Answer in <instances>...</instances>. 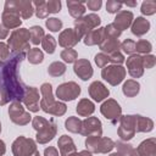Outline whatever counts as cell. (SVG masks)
<instances>
[{
    "instance_id": "6da1fadb",
    "label": "cell",
    "mask_w": 156,
    "mask_h": 156,
    "mask_svg": "<svg viewBox=\"0 0 156 156\" xmlns=\"http://www.w3.org/2000/svg\"><path fill=\"white\" fill-rule=\"evenodd\" d=\"M26 52H11L0 66V106L10 101H22L26 84L20 76V66Z\"/></svg>"
},
{
    "instance_id": "7a4b0ae2",
    "label": "cell",
    "mask_w": 156,
    "mask_h": 156,
    "mask_svg": "<svg viewBox=\"0 0 156 156\" xmlns=\"http://www.w3.org/2000/svg\"><path fill=\"white\" fill-rule=\"evenodd\" d=\"M40 94H41V99H40V108L52 116H63L67 111V106L65 102L61 101H56L54 99V94H52V87L50 83H43L40 87Z\"/></svg>"
},
{
    "instance_id": "3957f363",
    "label": "cell",
    "mask_w": 156,
    "mask_h": 156,
    "mask_svg": "<svg viewBox=\"0 0 156 156\" xmlns=\"http://www.w3.org/2000/svg\"><path fill=\"white\" fill-rule=\"evenodd\" d=\"M32 126L37 132L35 139L39 144H48L57 133V124L54 119H46L41 116H35L32 119Z\"/></svg>"
},
{
    "instance_id": "277c9868",
    "label": "cell",
    "mask_w": 156,
    "mask_h": 156,
    "mask_svg": "<svg viewBox=\"0 0 156 156\" xmlns=\"http://www.w3.org/2000/svg\"><path fill=\"white\" fill-rule=\"evenodd\" d=\"M30 33L27 28H17L13 29L10 34V38L7 39L9 49H11L12 52H24L26 50H29V40Z\"/></svg>"
},
{
    "instance_id": "5b68a950",
    "label": "cell",
    "mask_w": 156,
    "mask_h": 156,
    "mask_svg": "<svg viewBox=\"0 0 156 156\" xmlns=\"http://www.w3.org/2000/svg\"><path fill=\"white\" fill-rule=\"evenodd\" d=\"M101 23L100 17L96 13H89L85 16H82L77 20H74V32L77 34V37L82 40L84 38V35L87 33H89L90 30L99 28Z\"/></svg>"
},
{
    "instance_id": "8992f818",
    "label": "cell",
    "mask_w": 156,
    "mask_h": 156,
    "mask_svg": "<svg viewBox=\"0 0 156 156\" xmlns=\"http://www.w3.org/2000/svg\"><path fill=\"white\" fill-rule=\"evenodd\" d=\"M85 147L91 154H107L115 147V141L107 136H87Z\"/></svg>"
},
{
    "instance_id": "52a82bcc",
    "label": "cell",
    "mask_w": 156,
    "mask_h": 156,
    "mask_svg": "<svg viewBox=\"0 0 156 156\" xmlns=\"http://www.w3.org/2000/svg\"><path fill=\"white\" fill-rule=\"evenodd\" d=\"M11 150L13 156H33L38 151V147L37 143L33 139L20 135L13 140Z\"/></svg>"
},
{
    "instance_id": "ba28073f",
    "label": "cell",
    "mask_w": 156,
    "mask_h": 156,
    "mask_svg": "<svg viewBox=\"0 0 156 156\" xmlns=\"http://www.w3.org/2000/svg\"><path fill=\"white\" fill-rule=\"evenodd\" d=\"M127 71L122 65H110L101 69V77L112 87L118 85L126 78Z\"/></svg>"
},
{
    "instance_id": "9c48e42d",
    "label": "cell",
    "mask_w": 156,
    "mask_h": 156,
    "mask_svg": "<svg viewBox=\"0 0 156 156\" xmlns=\"http://www.w3.org/2000/svg\"><path fill=\"white\" fill-rule=\"evenodd\" d=\"M135 115H124L121 116L119 127L117 134L122 141H128L135 135Z\"/></svg>"
},
{
    "instance_id": "30bf717a",
    "label": "cell",
    "mask_w": 156,
    "mask_h": 156,
    "mask_svg": "<svg viewBox=\"0 0 156 156\" xmlns=\"http://www.w3.org/2000/svg\"><path fill=\"white\" fill-rule=\"evenodd\" d=\"M4 10L15 11L16 13H18L21 20H28L34 13L33 4L30 1H27V0H17V1L10 0V1H6L5 6H4Z\"/></svg>"
},
{
    "instance_id": "8fae6325",
    "label": "cell",
    "mask_w": 156,
    "mask_h": 156,
    "mask_svg": "<svg viewBox=\"0 0 156 156\" xmlns=\"http://www.w3.org/2000/svg\"><path fill=\"white\" fill-rule=\"evenodd\" d=\"M100 112L107 121H110L112 124H116L121 119L122 107L115 99H107L106 101L102 102L100 107Z\"/></svg>"
},
{
    "instance_id": "7c38bea8",
    "label": "cell",
    "mask_w": 156,
    "mask_h": 156,
    "mask_svg": "<svg viewBox=\"0 0 156 156\" xmlns=\"http://www.w3.org/2000/svg\"><path fill=\"white\" fill-rule=\"evenodd\" d=\"M9 117L10 119L17 126H26L30 122L32 116L27 112L20 101H12L9 107Z\"/></svg>"
},
{
    "instance_id": "4fadbf2b",
    "label": "cell",
    "mask_w": 156,
    "mask_h": 156,
    "mask_svg": "<svg viewBox=\"0 0 156 156\" xmlns=\"http://www.w3.org/2000/svg\"><path fill=\"white\" fill-rule=\"evenodd\" d=\"M80 87L76 82H66L57 87L56 96L62 101H73L80 95Z\"/></svg>"
},
{
    "instance_id": "5bb4252c",
    "label": "cell",
    "mask_w": 156,
    "mask_h": 156,
    "mask_svg": "<svg viewBox=\"0 0 156 156\" xmlns=\"http://www.w3.org/2000/svg\"><path fill=\"white\" fill-rule=\"evenodd\" d=\"M39 90L35 87H28L26 85L24 88V94H23V99L21 102H23V105L26 106V108L29 112H38L40 108L39 105Z\"/></svg>"
},
{
    "instance_id": "9a60e30c",
    "label": "cell",
    "mask_w": 156,
    "mask_h": 156,
    "mask_svg": "<svg viewBox=\"0 0 156 156\" xmlns=\"http://www.w3.org/2000/svg\"><path fill=\"white\" fill-rule=\"evenodd\" d=\"M84 136H101L102 124L98 117H87L82 121V128L79 132Z\"/></svg>"
},
{
    "instance_id": "2e32d148",
    "label": "cell",
    "mask_w": 156,
    "mask_h": 156,
    "mask_svg": "<svg viewBox=\"0 0 156 156\" xmlns=\"http://www.w3.org/2000/svg\"><path fill=\"white\" fill-rule=\"evenodd\" d=\"M127 69L128 73L133 77V78H140L144 74V67H143V60H141V55L139 54H133L130 55L127 61Z\"/></svg>"
},
{
    "instance_id": "e0dca14e",
    "label": "cell",
    "mask_w": 156,
    "mask_h": 156,
    "mask_svg": "<svg viewBox=\"0 0 156 156\" xmlns=\"http://www.w3.org/2000/svg\"><path fill=\"white\" fill-rule=\"evenodd\" d=\"M73 71L78 76V78H80L82 80L90 79L94 73L91 63L87 58H78L73 65Z\"/></svg>"
},
{
    "instance_id": "ac0fdd59",
    "label": "cell",
    "mask_w": 156,
    "mask_h": 156,
    "mask_svg": "<svg viewBox=\"0 0 156 156\" xmlns=\"http://www.w3.org/2000/svg\"><path fill=\"white\" fill-rule=\"evenodd\" d=\"M88 91H89L90 98H93V100L96 101V102H101L102 100L107 99L108 95H110V90H108L107 87H106L102 82H100V80L93 82V83L89 85Z\"/></svg>"
},
{
    "instance_id": "d6986e66",
    "label": "cell",
    "mask_w": 156,
    "mask_h": 156,
    "mask_svg": "<svg viewBox=\"0 0 156 156\" xmlns=\"http://www.w3.org/2000/svg\"><path fill=\"white\" fill-rule=\"evenodd\" d=\"M79 41H80V39L77 37L73 28L63 29L58 35V45L65 49H72Z\"/></svg>"
},
{
    "instance_id": "ffe728a7",
    "label": "cell",
    "mask_w": 156,
    "mask_h": 156,
    "mask_svg": "<svg viewBox=\"0 0 156 156\" xmlns=\"http://www.w3.org/2000/svg\"><path fill=\"white\" fill-rule=\"evenodd\" d=\"M1 24H4L7 29H15L20 28L22 24V20L15 11L11 10H4L1 13Z\"/></svg>"
},
{
    "instance_id": "44dd1931",
    "label": "cell",
    "mask_w": 156,
    "mask_h": 156,
    "mask_svg": "<svg viewBox=\"0 0 156 156\" xmlns=\"http://www.w3.org/2000/svg\"><path fill=\"white\" fill-rule=\"evenodd\" d=\"M133 20H134V16H133V12L130 11H127V10H123V11H119L116 17H115V21L112 22L121 32H123L124 29H128L132 23H133Z\"/></svg>"
},
{
    "instance_id": "7402d4cb",
    "label": "cell",
    "mask_w": 156,
    "mask_h": 156,
    "mask_svg": "<svg viewBox=\"0 0 156 156\" xmlns=\"http://www.w3.org/2000/svg\"><path fill=\"white\" fill-rule=\"evenodd\" d=\"M99 48H100L101 52L108 55V54H111V52L119 51V49H121V43H119L118 39L107 37V35L104 33V38H102L101 43L99 44Z\"/></svg>"
},
{
    "instance_id": "603a6c76",
    "label": "cell",
    "mask_w": 156,
    "mask_h": 156,
    "mask_svg": "<svg viewBox=\"0 0 156 156\" xmlns=\"http://www.w3.org/2000/svg\"><path fill=\"white\" fill-rule=\"evenodd\" d=\"M57 146H58V150H60V155L61 156H68L69 154H73L77 150V146H76L74 141L68 135H61L58 138Z\"/></svg>"
},
{
    "instance_id": "cb8c5ba5",
    "label": "cell",
    "mask_w": 156,
    "mask_h": 156,
    "mask_svg": "<svg viewBox=\"0 0 156 156\" xmlns=\"http://www.w3.org/2000/svg\"><path fill=\"white\" fill-rule=\"evenodd\" d=\"M139 156H155L156 154V139L149 138L143 140L135 149Z\"/></svg>"
},
{
    "instance_id": "d4e9b609",
    "label": "cell",
    "mask_w": 156,
    "mask_h": 156,
    "mask_svg": "<svg viewBox=\"0 0 156 156\" xmlns=\"http://www.w3.org/2000/svg\"><path fill=\"white\" fill-rule=\"evenodd\" d=\"M149 29H150V22L144 17H136L135 20H133V23L130 26L132 33L136 37H143L149 32Z\"/></svg>"
},
{
    "instance_id": "484cf974",
    "label": "cell",
    "mask_w": 156,
    "mask_h": 156,
    "mask_svg": "<svg viewBox=\"0 0 156 156\" xmlns=\"http://www.w3.org/2000/svg\"><path fill=\"white\" fill-rule=\"evenodd\" d=\"M102 38H104V28L102 27H99V28H95V29L90 30L89 33H87L84 35V38H83V41L88 46L99 45L101 43Z\"/></svg>"
},
{
    "instance_id": "4316f807",
    "label": "cell",
    "mask_w": 156,
    "mask_h": 156,
    "mask_svg": "<svg viewBox=\"0 0 156 156\" xmlns=\"http://www.w3.org/2000/svg\"><path fill=\"white\" fill-rule=\"evenodd\" d=\"M154 129V121L149 117L135 115V132L136 133H149Z\"/></svg>"
},
{
    "instance_id": "83f0119b",
    "label": "cell",
    "mask_w": 156,
    "mask_h": 156,
    "mask_svg": "<svg viewBox=\"0 0 156 156\" xmlns=\"http://www.w3.org/2000/svg\"><path fill=\"white\" fill-rule=\"evenodd\" d=\"M76 111L79 116L82 117H88L94 113L95 111V105L91 100L89 99H80L76 106Z\"/></svg>"
},
{
    "instance_id": "f1b7e54d",
    "label": "cell",
    "mask_w": 156,
    "mask_h": 156,
    "mask_svg": "<svg viewBox=\"0 0 156 156\" xmlns=\"http://www.w3.org/2000/svg\"><path fill=\"white\" fill-rule=\"evenodd\" d=\"M67 7H68V12L73 18H79L82 16H84L85 13V5L84 1H73V0H68L67 1Z\"/></svg>"
},
{
    "instance_id": "f546056e",
    "label": "cell",
    "mask_w": 156,
    "mask_h": 156,
    "mask_svg": "<svg viewBox=\"0 0 156 156\" xmlns=\"http://www.w3.org/2000/svg\"><path fill=\"white\" fill-rule=\"evenodd\" d=\"M139 91H140V84H139V82H136L134 79L126 80L122 87V93L127 98H134L139 94Z\"/></svg>"
},
{
    "instance_id": "4dcf8cb0",
    "label": "cell",
    "mask_w": 156,
    "mask_h": 156,
    "mask_svg": "<svg viewBox=\"0 0 156 156\" xmlns=\"http://www.w3.org/2000/svg\"><path fill=\"white\" fill-rule=\"evenodd\" d=\"M26 56H27V60L29 61V63H32V65H39L44 60V54L38 48H30Z\"/></svg>"
},
{
    "instance_id": "1f68e13d",
    "label": "cell",
    "mask_w": 156,
    "mask_h": 156,
    "mask_svg": "<svg viewBox=\"0 0 156 156\" xmlns=\"http://www.w3.org/2000/svg\"><path fill=\"white\" fill-rule=\"evenodd\" d=\"M66 72V65L61 61H55L49 65L48 67V73L51 77H61Z\"/></svg>"
},
{
    "instance_id": "d6a6232c",
    "label": "cell",
    "mask_w": 156,
    "mask_h": 156,
    "mask_svg": "<svg viewBox=\"0 0 156 156\" xmlns=\"http://www.w3.org/2000/svg\"><path fill=\"white\" fill-rule=\"evenodd\" d=\"M65 128L71 133H79L82 128V121L78 117L71 116L65 121Z\"/></svg>"
},
{
    "instance_id": "836d02e7",
    "label": "cell",
    "mask_w": 156,
    "mask_h": 156,
    "mask_svg": "<svg viewBox=\"0 0 156 156\" xmlns=\"http://www.w3.org/2000/svg\"><path fill=\"white\" fill-rule=\"evenodd\" d=\"M32 4H33V7H34L35 16L38 18H46L49 16V11H48V7H46V1H44V0H35Z\"/></svg>"
},
{
    "instance_id": "e575fe53",
    "label": "cell",
    "mask_w": 156,
    "mask_h": 156,
    "mask_svg": "<svg viewBox=\"0 0 156 156\" xmlns=\"http://www.w3.org/2000/svg\"><path fill=\"white\" fill-rule=\"evenodd\" d=\"M29 33H30V43L34 45H38L39 43H41L43 38H44V29L40 26H32L29 28Z\"/></svg>"
},
{
    "instance_id": "d590c367",
    "label": "cell",
    "mask_w": 156,
    "mask_h": 156,
    "mask_svg": "<svg viewBox=\"0 0 156 156\" xmlns=\"http://www.w3.org/2000/svg\"><path fill=\"white\" fill-rule=\"evenodd\" d=\"M56 45H57L56 39L52 35H49V34L44 35V38L41 40V46H43V49L48 54H54L55 52V49H56Z\"/></svg>"
},
{
    "instance_id": "8d00e7d4",
    "label": "cell",
    "mask_w": 156,
    "mask_h": 156,
    "mask_svg": "<svg viewBox=\"0 0 156 156\" xmlns=\"http://www.w3.org/2000/svg\"><path fill=\"white\" fill-rule=\"evenodd\" d=\"M60 57L66 63H74L78 60V52L74 49H65V50L61 51Z\"/></svg>"
},
{
    "instance_id": "74e56055",
    "label": "cell",
    "mask_w": 156,
    "mask_h": 156,
    "mask_svg": "<svg viewBox=\"0 0 156 156\" xmlns=\"http://www.w3.org/2000/svg\"><path fill=\"white\" fill-rule=\"evenodd\" d=\"M152 50V45L150 41L145 40V39H140L135 43V51L138 54H143V55H147L150 54Z\"/></svg>"
},
{
    "instance_id": "f35d334b",
    "label": "cell",
    "mask_w": 156,
    "mask_h": 156,
    "mask_svg": "<svg viewBox=\"0 0 156 156\" xmlns=\"http://www.w3.org/2000/svg\"><path fill=\"white\" fill-rule=\"evenodd\" d=\"M115 147H117V152L121 154L122 156H129L130 152H132V150L134 149L133 145H130L127 141H122V140L116 141L115 143Z\"/></svg>"
},
{
    "instance_id": "ab89813d",
    "label": "cell",
    "mask_w": 156,
    "mask_h": 156,
    "mask_svg": "<svg viewBox=\"0 0 156 156\" xmlns=\"http://www.w3.org/2000/svg\"><path fill=\"white\" fill-rule=\"evenodd\" d=\"M141 13L145 16H151L156 12V1L154 0H146L143 1L141 4V9H140Z\"/></svg>"
},
{
    "instance_id": "60d3db41",
    "label": "cell",
    "mask_w": 156,
    "mask_h": 156,
    "mask_svg": "<svg viewBox=\"0 0 156 156\" xmlns=\"http://www.w3.org/2000/svg\"><path fill=\"white\" fill-rule=\"evenodd\" d=\"M45 26H46V28L50 32L56 33V32H58V30L62 29V21L58 20V18H56V17H50V18H48L45 21Z\"/></svg>"
},
{
    "instance_id": "b9f144b4",
    "label": "cell",
    "mask_w": 156,
    "mask_h": 156,
    "mask_svg": "<svg viewBox=\"0 0 156 156\" xmlns=\"http://www.w3.org/2000/svg\"><path fill=\"white\" fill-rule=\"evenodd\" d=\"M121 49L123 50L124 54L127 55H133L135 52V41L133 39H126L124 41L121 43Z\"/></svg>"
},
{
    "instance_id": "7bdbcfd3",
    "label": "cell",
    "mask_w": 156,
    "mask_h": 156,
    "mask_svg": "<svg viewBox=\"0 0 156 156\" xmlns=\"http://www.w3.org/2000/svg\"><path fill=\"white\" fill-rule=\"evenodd\" d=\"M104 33H105L107 37H111V38H115V39H118L119 35L122 34V32H121L113 23L107 24V26L104 28Z\"/></svg>"
},
{
    "instance_id": "ee69618b",
    "label": "cell",
    "mask_w": 156,
    "mask_h": 156,
    "mask_svg": "<svg viewBox=\"0 0 156 156\" xmlns=\"http://www.w3.org/2000/svg\"><path fill=\"white\" fill-rule=\"evenodd\" d=\"M122 2H118V1H115V0H108L106 2V11L108 13H118L121 11V7H122Z\"/></svg>"
},
{
    "instance_id": "f6af8a7d",
    "label": "cell",
    "mask_w": 156,
    "mask_h": 156,
    "mask_svg": "<svg viewBox=\"0 0 156 156\" xmlns=\"http://www.w3.org/2000/svg\"><path fill=\"white\" fill-rule=\"evenodd\" d=\"M107 56H108V62H112V65H122L124 62V56L121 51L111 52Z\"/></svg>"
},
{
    "instance_id": "bcb514c9",
    "label": "cell",
    "mask_w": 156,
    "mask_h": 156,
    "mask_svg": "<svg viewBox=\"0 0 156 156\" xmlns=\"http://www.w3.org/2000/svg\"><path fill=\"white\" fill-rule=\"evenodd\" d=\"M61 1L60 0H49L46 1V7H48V11L49 13H57L61 11Z\"/></svg>"
},
{
    "instance_id": "7dc6e473",
    "label": "cell",
    "mask_w": 156,
    "mask_h": 156,
    "mask_svg": "<svg viewBox=\"0 0 156 156\" xmlns=\"http://www.w3.org/2000/svg\"><path fill=\"white\" fill-rule=\"evenodd\" d=\"M141 60H143V67L146 68V69H150L156 65V57L151 54L141 56Z\"/></svg>"
},
{
    "instance_id": "c3c4849f",
    "label": "cell",
    "mask_w": 156,
    "mask_h": 156,
    "mask_svg": "<svg viewBox=\"0 0 156 156\" xmlns=\"http://www.w3.org/2000/svg\"><path fill=\"white\" fill-rule=\"evenodd\" d=\"M94 60H95V63H96V66H98V67L104 68L105 66H107L108 56H107L106 54H104V52H99V54H96V55H95Z\"/></svg>"
},
{
    "instance_id": "681fc988",
    "label": "cell",
    "mask_w": 156,
    "mask_h": 156,
    "mask_svg": "<svg viewBox=\"0 0 156 156\" xmlns=\"http://www.w3.org/2000/svg\"><path fill=\"white\" fill-rule=\"evenodd\" d=\"M10 56V49L9 45L4 41H0V61H5Z\"/></svg>"
},
{
    "instance_id": "f907efd6",
    "label": "cell",
    "mask_w": 156,
    "mask_h": 156,
    "mask_svg": "<svg viewBox=\"0 0 156 156\" xmlns=\"http://www.w3.org/2000/svg\"><path fill=\"white\" fill-rule=\"evenodd\" d=\"M85 5L88 6L89 10H91V11H98V10H100V7H101V5H102V1H101V0H89V1L85 2Z\"/></svg>"
},
{
    "instance_id": "816d5d0a",
    "label": "cell",
    "mask_w": 156,
    "mask_h": 156,
    "mask_svg": "<svg viewBox=\"0 0 156 156\" xmlns=\"http://www.w3.org/2000/svg\"><path fill=\"white\" fill-rule=\"evenodd\" d=\"M44 156H58V151L55 146H49L44 150Z\"/></svg>"
},
{
    "instance_id": "f5cc1de1",
    "label": "cell",
    "mask_w": 156,
    "mask_h": 156,
    "mask_svg": "<svg viewBox=\"0 0 156 156\" xmlns=\"http://www.w3.org/2000/svg\"><path fill=\"white\" fill-rule=\"evenodd\" d=\"M7 35H9V29L4 24L0 23V41H1V39L7 38Z\"/></svg>"
},
{
    "instance_id": "db71d44e",
    "label": "cell",
    "mask_w": 156,
    "mask_h": 156,
    "mask_svg": "<svg viewBox=\"0 0 156 156\" xmlns=\"http://www.w3.org/2000/svg\"><path fill=\"white\" fill-rule=\"evenodd\" d=\"M68 156H93L91 152H89L88 150H83V151H79V152H73V154H69Z\"/></svg>"
},
{
    "instance_id": "11a10c76",
    "label": "cell",
    "mask_w": 156,
    "mask_h": 156,
    "mask_svg": "<svg viewBox=\"0 0 156 156\" xmlns=\"http://www.w3.org/2000/svg\"><path fill=\"white\" fill-rule=\"evenodd\" d=\"M5 152H6V145H5V143L0 139V156H4Z\"/></svg>"
},
{
    "instance_id": "9f6ffc18",
    "label": "cell",
    "mask_w": 156,
    "mask_h": 156,
    "mask_svg": "<svg viewBox=\"0 0 156 156\" xmlns=\"http://www.w3.org/2000/svg\"><path fill=\"white\" fill-rule=\"evenodd\" d=\"M122 4H124V5H127V6H130V7H135L136 6V1H127V2H122Z\"/></svg>"
},
{
    "instance_id": "6f0895ef",
    "label": "cell",
    "mask_w": 156,
    "mask_h": 156,
    "mask_svg": "<svg viewBox=\"0 0 156 156\" xmlns=\"http://www.w3.org/2000/svg\"><path fill=\"white\" fill-rule=\"evenodd\" d=\"M110 156H122V155L118 152H112V154H110Z\"/></svg>"
},
{
    "instance_id": "680465c9",
    "label": "cell",
    "mask_w": 156,
    "mask_h": 156,
    "mask_svg": "<svg viewBox=\"0 0 156 156\" xmlns=\"http://www.w3.org/2000/svg\"><path fill=\"white\" fill-rule=\"evenodd\" d=\"M33 156H40V154H39V151H37V152H35V154H34Z\"/></svg>"
},
{
    "instance_id": "91938a15",
    "label": "cell",
    "mask_w": 156,
    "mask_h": 156,
    "mask_svg": "<svg viewBox=\"0 0 156 156\" xmlns=\"http://www.w3.org/2000/svg\"><path fill=\"white\" fill-rule=\"evenodd\" d=\"M0 133H1V122H0Z\"/></svg>"
},
{
    "instance_id": "94428289",
    "label": "cell",
    "mask_w": 156,
    "mask_h": 156,
    "mask_svg": "<svg viewBox=\"0 0 156 156\" xmlns=\"http://www.w3.org/2000/svg\"><path fill=\"white\" fill-rule=\"evenodd\" d=\"M1 63H2V62H1V61H0V66H1Z\"/></svg>"
}]
</instances>
